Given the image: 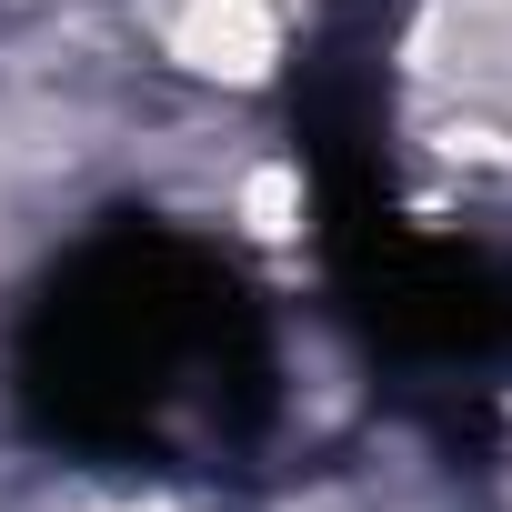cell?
Wrapping results in <instances>:
<instances>
[{
	"mask_svg": "<svg viewBox=\"0 0 512 512\" xmlns=\"http://www.w3.org/2000/svg\"><path fill=\"white\" fill-rule=\"evenodd\" d=\"M282 21H292V0H171V41L201 51L211 71H262Z\"/></svg>",
	"mask_w": 512,
	"mask_h": 512,
	"instance_id": "obj_1",
	"label": "cell"
}]
</instances>
